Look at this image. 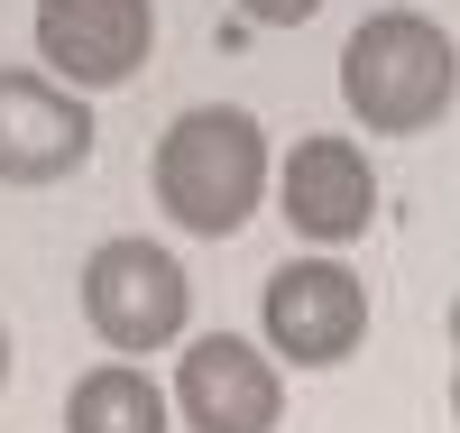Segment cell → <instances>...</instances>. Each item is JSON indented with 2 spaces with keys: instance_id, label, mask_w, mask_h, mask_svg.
<instances>
[{
  "instance_id": "1",
  "label": "cell",
  "mask_w": 460,
  "mask_h": 433,
  "mask_svg": "<svg viewBox=\"0 0 460 433\" xmlns=\"http://www.w3.org/2000/svg\"><path fill=\"white\" fill-rule=\"evenodd\" d=\"M147 185H157V212L194 240H230L249 230V212L267 203V130L240 102H203L157 139L147 157Z\"/></svg>"
},
{
  "instance_id": "2",
  "label": "cell",
  "mask_w": 460,
  "mask_h": 433,
  "mask_svg": "<svg viewBox=\"0 0 460 433\" xmlns=\"http://www.w3.org/2000/svg\"><path fill=\"white\" fill-rule=\"evenodd\" d=\"M451 93H460V47L424 10H377L341 47V102H350V121L387 130V139L433 130L451 111Z\"/></svg>"
},
{
  "instance_id": "3",
  "label": "cell",
  "mask_w": 460,
  "mask_h": 433,
  "mask_svg": "<svg viewBox=\"0 0 460 433\" xmlns=\"http://www.w3.org/2000/svg\"><path fill=\"white\" fill-rule=\"evenodd\" d=\"M184 313H194V277H184V258L166 240H102L84 258V323L120 360L184 341Z\"/></svg>"
},
{
  "instance_id": "4",
  "label": "cell",
  "mask_w": 460,
  "mask_h": 433,
  "mask_svg": "<svg viewBox=\"0 0 460 433\" xmlns=\"http://www.w3.org/2000/svg\"><path fill=\"white\" fill-rule=\"evenodd\" d=\"M267 350L286 369H341L350 350L368 341V286L332 258H286L267 277Z\"/></svg>"
},
{
  "instance_id": "5",
  "label": "cell",
  "mask_w": 460,
  "mask_h": 433,
  "mask_svg": "<svg viewBox=\"0 0 460 433\" xmlns=\"http://www.w3.org/2000/svg\"><path fill=\"white\" fill-rule=\"evenodd\" d=\"M147 47H157L147 0H37V74H56L65 93L138 84Z\"/></svg>"
},
{
  "instance_id": "6",
  "label": "cell",
  "mask_w": 460,
  "mask_h": 433,
  "mask_svg": "<svg viewBox=\"0 0 460 433\" xmlns=\"http://www.w3.org/2000/svg\"><path fill=\"white\" fill-rule=\"evenodd\" d=\"M175 415L194 433H277L286 415V378L258 341L240 332H203L184 341V369H175Z\"/></svg>"
},
{
  "instance_id": "7",
  "label": "cell",
  "mask_w": 460,
  "mask_h": 433,
  "mask_svg": "<svg viewBox=\"0 0 460 433\" xmlns=\"http://www.w3.org/2000/svg\"><path fill=\"white\" fill-rule=\"evenodd\" d=\"M93 157V111L56 74L0 65V185H65Z\"/></svg>"
},
{
  "instance_id": "8",
  "label": "cell",
  "mask_w": 460,
  "mask_h": 433,
  "mask_svg": "<svg viewBox=\"0 0 460 433\" xmlns=\"http://www.w3.org/2000/svg\"><path fill=\"white\" fill-rule=\"evenodd\" d=\"M277 203L314 249H341V240H359L377 221V167L359 157V139H332V130L295 139L286 167H277Z\"/></svg>"
},
{
  "instance_id": "9",
  "label": "cell",
  "mask_w": 460,
  "mask_h": 433,
  "mask_svg": "<svg viewBox=\"0 0 460 433\" xmlns=\"http://www.w3.org/2000/svg\"><path fill=\"white\" fill-rule=\"evenodd\" d=\"M166 424H175V397L138 360H102L65 397V433H166Z\"/></svg>"
},
{
  "instance_id": "10",
  "label": "cell",
  "mask_w": 460,
  "mask_h": 433,
  "mask_svg": "<svg viewBox=\"0 0 460 433\" xmlns=\"http://www.w3.org/2000/svg\"><path fill=\"white\" fill-rule=\"evenodd\" d=\"M240 10H249L258 28H304V19L323 10V0H240Z\"/></svg>"
},
{
  "instance_id": "11",
  "label": "cell",
  "mask_w": 460,
  "mask_h": 433,
  "mask_svg": "<svg viewBox=\"0 0 460 433\" xmlns=\"http://www.w3.org/2000/svg\"><path fill=\"white\" fill-rule=\"evenodd\" d=\"M0 387H10V323H0Z\"/></svg>"
},
{
  "instance_id": "12",
  "label": "cell",
  "mask_w": 460,
  "mask_h": 433,
  "mask_svg": "<svg viewBox=\"0 0 460 433\" xmlns=\"http://www.w3.org/2000/svg\"><path fill=\"white\" fill-rule=\"evenodd\" d=\"M451 350H460V295H451Z\"/></svg>"
},
{
  "instance_id": "13",
  "label": "cell",
  "mask_w": 460,
  "mask_h": 433,
  "mask_svg": "<svg viewBox=\"0 0 460 433\" xmlns=\"http://www.w3.org/2000/svg\"><path fill=\"white\" fill-rule=\"evenodd\" d=\"M451 415H460V369H451Z\"/></svg>"
}]
</instances>
